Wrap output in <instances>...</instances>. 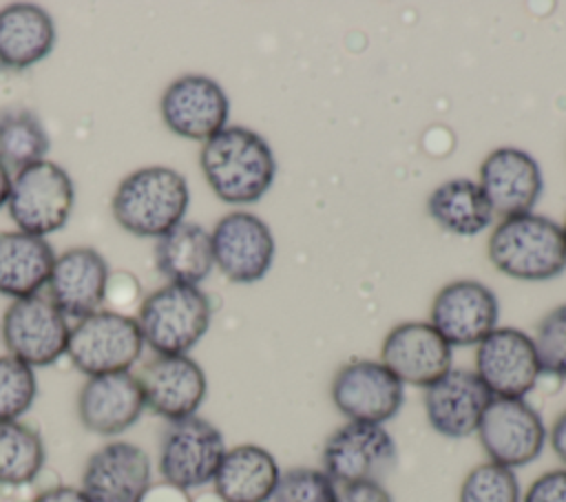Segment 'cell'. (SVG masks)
I'll list each match as a JSON object with an SVG mask.
<instances>
[{"instance_id":"cell-3","label":"cell","mask_w":566,"mask_h":502,"mask_svg":"<svg viewBox=\"0 0 566 502\" xmlns=\"http://www.w3.org/2000/svg\"><path fill=\"white\" fill-rule=\"evenodd\" d=\"M489 259L513 279H553L566 268V239L546 217L531 212L504 217L489 237Z\"/></svg>"},{"instance_id":"cell-32","label":"cell","mask_w":566,"mask_h":502,"mask_svg":"<svg viewBox=\"0 0 566 502\" xmlns=\"http://www.w3.org/2000/svg\"><path fill=\"white\" fill-rule=\"evenodd\" d=\"M336 484L321 469H290L281 473L270 502H336Z\"/></svg>"},{"instance_id":"cell-10","label":"cell","mask_w":566,"mask_h":502,"mask_svg":"<svg viewBox=\"0 0 566 502\" xmlns=\"http://www.w3.org/2000/svg\"><path fill=\"white\" fill-rule=\"evenodd\" d=\"M478 436L491 462L515 469L542 453L546 429L524 398H491L480 418Z\"/></svg>"},{"instance_id":"cell-27","label":"cell","mask_w":566,"mask_h":502,"mask_svg":"<svg viewBox=\"0 0 566 502\" xmlns=\"http://www.w3.org/2000/svg\"><path fill=\"white\" fill-rule=\"evenodd\" d=\"M427 210L442 230L462 237L482 232L493 217L486 197L471 179H451L440 184L429 195Z\"/></svg>"},{"instance_id":"cell-19","label":"cell","mask_w":566,"mask_h":502,"mask_svg":"<svg viewBox=\"0 0 566 502\" xmlns=\"http://www.w3.org/2000/svg\"><path fill=\"white\" fill-rule=\"evenodd\" d=\"M146 409L139 378L130 372L91 376L77 394V416L97 436H117L130 429Z\"/></svg>"},{"instance_id":"cell-28","label":"cell","mask_w":566,"mask_h":502,"mask_svg":"<svg viewBox=\"0 0 566 502\" xmlns=\"http://www.w3.org/2000/svg\"><path fill=\"white\" fill-rule=\"evenodd\" d=\"M44 464L40 433L18 420L0 422V484L18 487L38 478Z\"/></svg>"},{"instance_id":"cell-5","label":"cell","mask_w":566,"mask_h":502,"mask_svg":"<svg viewBox=\"0 0 566 502\" xmlns=\"http://www.w3.org/2000/svg\"><path fill=\"white\" fill-rule=\"evenodd\" d=\"M144 336L137 318L97 310L75 323L69 334L66 356L82 374L104 376L128 372L142 356Z\"/></svg>"},{"instance_id":"cell-18","label":"cell","mask_w":566,"mask_h":502,"mask_svg":"<svg viewBox=\"0 0 566 502\" xmlns=\"http://www.w3.org/2000/svg\"><path fill=\"white\" fill-rule=\"evenodd\" d=\"M139 385L146 407L175 422L197 414L206 398V374L188 354L155 356L142 372Z\"/></svg>"},{"instance_id":"cell-38","label":"cell","mask_w":566,"mask_h":502,"mask_svg":"<svg viewBox=\"0 0 566 502\" xmlns=\"http://www.w3.org/2000/svg\"><path fill=\"white\" fill-rule=\"evenodd\" d=\"M142 502H188V498H186V491L164 482L159 487H150Z\"/></svg>"},{"instance_id":"cell-6","label":"cell","mask_w":566,"mask_h":502,"mask_svg":"<svg viewBox=\"0 0 566 502\" xmlns=\"http://www.w3.org/2000/svg\"><path fill=\"white\" fill-rule=\"evenodd\" d=\"M73 203V179L55 161H35L11 177L7 208L18 230L27 234L46 237L60 230L69 221Z\"/></svg>"},{"instance_id":"cell-37","label":"cell","mask_w":566,"mask_h":502,"mask_svg":"<svg viewBox=\"0 0 566 502\" xmlns=\"http://www.w3.org/2000/svg\"><path fill=\"white\" fill-rule=\"evenodd\" d=\"M33 502H88V498H86L84 491L77 489V487L60 484V487H53V489L42 491Z\"/></svg>"},{"instance_id":"cell-29","label":"cell","mask_w":566,"mask_h":502,"mask_svg":"<svg viewBox=\"0 0 566 502\" xmlns=\"http://www.w3.org/2000/svg\"><path fill=\"white\" fill-rule=\"evenodd\" d=\"M49 135L42 122L24 108L0 113V159L18 170L42 161L49 153Z\"/></svg>"},{"instance_id":"cell-2","label":"cell","mask_w":566,"mask_h":502,"mask_svg":"<svg viewBox=\"0 0 566 502\" xmlns=\"http://www.w3.org/2000/svg\"><path fill=\"white\" fill-rule=\"evenodd\" d=\"M188 201L190 190L181 172L168 166H144L117 184L111 210L126 232L159 239L184 221Z\"/></svg>"},{"instance_id":"cell-23","label":"cell","mask_w":566,"mask_h":502,"mask_svg":"<svg viewBox=\"0 0 566 502\" xmlns=\"http://www.w3.org/2000/svg\"><path fill=\"white\" fill-rule=\"evenodd\" d=\"M281 471L274 456L259 445L226 449L212 478L221 502H270Z\"/></svg>"},{"instance_id":"cell-12","label":"cell","mask_w":566,"mask_h":502,"mask_svg":"<svg viewBox=\"0 0 566 502\" xmlns=\"http://www.w3.org/2000/svg\"><path fill=\"white\" fill-rule=\"evenodd\" d=\"M402 383L380 360H352L332 380V400L349 422L382 425L402 407Z\"/></svg>"},{"instance_id":"cell-33","label":"cell","mask_w":566,"mask_h":502,"mask_svg":"<svg viewBox=\"0 0 566 502\" xmlns=\"http://www.w3.org/2000/svg\"><path fill=\"white\" fill-rule=\"evenodd\" d=\"M533 343L542 372L566 380V305L551 310L539 321Z\"/></svg>"},{"instance_id":"cell-31","label":"cell","mask_w":566,"mask_h":502,"mask_svg":"<svg viewBox=\"0 0 566 502\" xmlns=\"http://www.w3.org/2000/svg\"><path fill=\"white\" fill-rule=\"evenodd\" d=\"M460 502H520V484L513 469L495 462L478 464L460 487Z\"/></svg>"},{"instance_id":"cell-39","label":"cell","mask_w":566,"mask_h":502,"mask_svg":"<svg viewBox=\"0 0 566 502\" xmlns=\"http://www.w3.org/2000/svg\"><path fill=\"white\" fill-rule=\"evenodd\" d=\"M551 445H553V451L557 453V458L566 464V411H562L557 416V420L553 422Z\"/></svg>"},{"instance_id":"cell-13","label":"cell","mask_w":566,"mask_h":502,"mask_svg":"<svg viewBox=\"0 0 566 502\" xmlns=\"http://www.w3.org/2000/svg\"><path fill=\"white\" fill-rule=\"evenodd\" d=\"M159 113L170 133L195 142H208L226 128L230 102L226 91L212 77L181 75L161 93Z\"/></svg>"},{"instance_id":"cell-26","label":"cell","mask_w":566,"mask_h":502,"mask_svg":"<svg viewBox=\"0 0 566 502\" xmlns=\"http://www.w3.org/2000/svg\"><path fill=\"white\" fill-rule=\"evenodd\" d=\"M155 265L168 283H201L214 265L210 232L192 221L177 223L157 239Z\"/></svg>"},{"instance_id":"cell-40","label":"cell","mask_w":566,"mask_h":502,"mask_svg":"<svg viewBox=\"0 0 566 502\" xmlns=\"http://www.w3.org/2000/svg\"><path fill=\"white\" fill-rule=\"evenodd\" d=\"M9 190H11V175H9L7 164L0 159V208L7 203Z\"/></svg>"},{"instance_id":"cell-21","label":"cell","mask_w":566,"mask_h":502,"mask_svg":"<svg viewBox=\"0 0 566 502\" xmlns=\"http://www.w3.org/2000/svg\"><path fill=\"white\" fill-rule=\"evenodd\" d=\"M478 186L493 212L526 215L542 192L539 164L520 148H495L480 166Z\"/></svg>"},{"instance_id":"cell-7","label":"cell","mask_w":566,"mask_h":502,"mask_svg":"<svg viewBox=\"0 0 566 502\" xmlns=\"http://www.w3.org/2000/svg\"><path fill=\"white\" fill-rule=\"evenodd\" d=\"M226 442L221 431L197 414L166 427L159 445V473L164 482L188 491L212 482Z\"/></svg>"},{"instance_id":"cell-24","label":"cell","mask_w":566,"mask_h":502,"mask_svg":"<svg viewBox=\"0 0 566 502\" xmlns=\"http://www.w3.org/2000/svg\"><path fill=\"white\" fill-rule=\"evenodd\" d=\"M55 46V22L38 4L13 2L0 9V62L29 69Z\"/></svg>"},{"instance_id":"cell-4","label":"cell","mask_w":566,"mask_h":502,"mask_svg":"<svg viewBox=\"0 0 566 502\" xmlns=\"http://www.w3.org/2000/svg\"><path fill=\"white\" fill-rule=\"evenodd\" d=\"M210 316V301L197 285L166 283L142 301L137 323L157 356H179L203 338Z\"/></svg>"},{"instance_id":"cell-17","label":"cell","mask_w":566,"mask_h":502,"mask_svg":"<svg viewBox=\"0 0 566 502\" xmlns=\"http://www.w3.org/2000/svg\"><path fill=\"white\" fill-rule=\"evenodd\" d=\"M497 299L480 281L462 279L444 285L431 305V325L453 345H478L495 330Z\"/></svg>"},{"instance_id":"cell-25","label":"cell","mask_w":566,"mask_h":502,"mask_svg":"<svg viewBox=\"0 0 566 502\" xmlns=\"http://www.w3.org/2000/svg\"><path fill=\"white\" fill-rule=\"evenodd\" d=\"M55 252L44 237L22 230L0 232V294L15 299L33 296L49 281Z\"/></svg>"},{"instance_id":"cell-22","label":"cell","mask_w":566,"mask_h":502,"mask_svg":"<svg viewBox=\"0 0 566 502\" xmlns=\"http://www.w3.org/2000/svg\"><path fill=\"white\" fill-rule=\"evenodd\" d=\"M106 259L86 245L71 248L55 257L49 285L51 303L71 318H84L104 303L108 281Z\"/></svg>"},{"instance_id":"cell-42","label":"cell","mask_w":566,"mask_h":502,"mask_svg":"<svg viewBox=\"0 0 566 502\" xmlns=\"http://www.w3.org/2000/svg\"><path fill=\"white\" fill-rule=\"evenodd\" d=\"M562 232H564V239H566V223H564V228H562Z\"/></svg>"},{"instance_id":"cell-11","label":"cell","mask_w":566,"mask_h":502,"mask_svg":"<svg viewBox=\"0 0 566 502\" xmlns=\"http://www.w3.org/2000/svg\"><path fill=\"white\" fill-rule=\"evenodd\" d=\"M475 374L493 398H524L542 374L533 338L515 327H495L478 343Z\"/></svg>"},{"instance_id":"cell-20","label":"cell","mask_w":566,"mask_h":502,"mask_svg":"<svg viewBox=\"0 0 566 502\" xmlns=\"http://www.w3.org/2000/svg\"><path fill=\"white\" fill-rule=\"evenodd\" d=\"M491 398V391L475 372L451 367L440 380L424 389V411L429 425L440 436L464 438L478 431Z\"/></svg>"},{"instance_id":"cell-14","label":"cell","mask_w":566,"mask_h":502,"mask_svg":"<svg viewBox=\"0 0 566 502\" xmlns=\"http://www.w3.org/2000/svg\"><path fill=\"white\" fill-rule=\"evenodd\" d=\"M214 265L234 283L263 279L274 261V237L252 212H228L210 232Z\"/></svg>"},{"instance_id":"cell-1","label":"cell","mask_w":566,"mask_h":502,"mask_svg":"<svg viewBox=\"0 0 566 502\" xmlns=\"http://www.w3.org/2000/svg\"><path fill=\"white\" fill-rule=\"evenodd\" d=\"M201 172L226 203H252L274 181L276 161L268 142L243 126H226L199 153Z\"/></svg>"},{"instance_id":"cell-30","label":"cell","mask_w":566,"mask_h":502,"mask_svg":"<svg viewBox=\"0 0 566 502\" xmlns=\"http://www.w3.org/2000/svg\"><path fill=\"white\" fill-rule=\"evenodd\" d=\"M38 396L33 367L13 356H0V422L18 420Z\"/></svg>"},{"instance_id":"cell-34","label":"cell","mask_w":566,"mask_h":502,"mask_svg":"<svg viewBox=\"0 0 566 502\" xmlns=\"http://www.w3.org/2000/svg\"><path fill=\"white\" fill-rule=\"evenodd\" d=\"M139 281L133 272H111L108 281H106V290H104V303L108 305V310L113 312H122L130 305L137 303L139 299Z\"/></svg>"},{"instance_id":"cell-8","label":"cell","mask_w":566,"mask_h":502,"mask_svg":"<svg viewBox=\"0 0 566 502\" xmlns=\"http://www.w3.org/2000/svg\"><path fill=\"white\" fill-rule=\"evenodd\" d=\"M0 332L9 356L29 367H46L66 354L71 327L51 299L33 294L7 307Z\"/></svg>"},{"instance_id":"cell-9","label":"cell","mask_w":566,"mask_h":502,"mask_svg":"<svg viewBox=\"0 0 566 502\" xmlns=\"http://www.w3.org/2000/svg\"><path fill=\"white\" fill-rule=\"evenodd\" d=\"M396 442L382 425L347 422L323 447V471L343 487L378 482L396 464Z\"/></svg>"},{"instance_id":"cell-15","label":"cell","mask_w":566,"mask_h":502,"mask_svg":"<svg viewBox=\"0 0 566 502\" xmlns=\"http://www.w3.org/2000/svg\"><path fill=\"white\" fill-rule=\"evenodd\" d=\"M380 363L400 380L429 387L451 369V345L431 323H400L382 341Z\"/></svg>"},{"instance_id":"cell-35","label":"cell","mask_w":566,"mask_h":502,"mask_svg":"<svg viewBox=\"0 0 566 502\" xmlns=\"http://www.w3.org/2000/svg\"><path fill=\"white\" fill-rule=\"evenodd\" d=\"M522 502H566V469L542 473L526 489Z\"/></svg>"},{"instance_id":"cell-16","label":"cell","mask_w":566,"mask_h":502,"mask_svg":"<svg viewBox=\"0 0 566 502\" xmlns=\"http://www.w3.org/2000/svg\"><path fill=\"white\" fill-rule=\"evenodd\" d=\"M80 489L88 502H142L150 489V460L142 447L113 440L86 460Z\"/></svg>"},{"instance_id":"cell-41","label":"cell","mask_w":566,"mask_h":502,"mask_svg":"<svg viewBox=\"0 0 566 502\" xmlns=\"http://www.w3.org/2000/svg\"><path fill=\"white\" fill-rule=\"evenodd\" d=\"M197 502H221V498L217 493H208V495L197 498Z\"/></svg>"},{"instance_id":"cell-36","label":"cell","mask_w":566,"mask_h":502,"mask_svg":"<svg viewBox=\"0 0 566 502\" xmlns=\"http://www.w3.org/2000/svg\"><path fill=\"white\" fill-rule=\"evenodd\" d=\"M336 502H391V495L378 482H358L343 487Z\"/></svg>"}]
</instances>
